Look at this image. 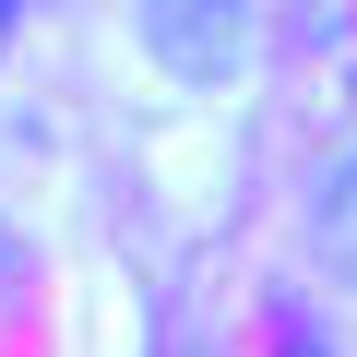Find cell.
I'll return each mask as SVG.
<instances>
[{"mask_svg":"<svg viewBox=\"0 0 357 357\" xmlns=\"http://www.w3.org/2000/svg\"><path fill=\"white\" fill-rule=\"evenodd\" d=\"M131 36H143V60L178 72V84H250V60H262V24L227 13V0H143Z\"/></svg>","mask_w":357,"mask_h":357,"instance_id":"cell-1","label":"cell"},{"mask_svg":"<svg viewBox=\"0 0 357 357\" xmlns=\"http://www.w3.org/2000/svg\"><path fill=\"white\" fill-rule=\"evenodd\" d=\"M298 238H310V274L357 298V143L310 178V203H298Z\"/></svg>","mask_w":357,"mask_h":357,"instance_id":"cell-2","label":"cell"},{"mask_svg":"<svg viewBox=\"0 0 357 357\" xmlns=\"http://www.w3.org/2000/svg\"><path fill=\"white\" fill-rule=\"evenodd\" d=\"M0 274H13V227H0Z\"/></svg>","mask_w":357,"mask_h":357,"instance_id":"cell-5","label":"cell"},{"mask_svg":"<svg viewBox=\"0 0 357 357\" xmlns=\"http://www.w3.org/2000/svg\"><path fill=\"white\" fill-rule=\"evenodd\" d=\"M274 357H345V345H321V333H286V345H274Z\"/></svg>","mask_w":357,"mask_h":357,"instance_id":"cell-3","label":"cell"},{"mask_svg":"<svg viewBox=\"0 0 357 357\" xmlns=\"http://www.w3.org/2000/svg\"><path fill=\"white\" fill-rule=\"evenodd\" d=\"M13 24H24V13H13V0H0V36H13Z\"/></svg>","mask_w":357,"mask_h":357,"instance_id":"cell-4","label":"cell"},{"mask_svg":"<svg viewBox=\"0 0 357 357\" xmlns=\"http://www.w3.org/2000/svg\"><path fill=\"white\" fill-rule=\"evenodd\" d=\"M345 96H357V60H345Z\"/></svg>","mask_w":357,"mask_h":357,"instance_id":"cell-6","label":"cell"}]
</instances>
